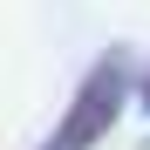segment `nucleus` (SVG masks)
I'll return each mask as SVG.
<instances>
[{"mask_svg":"<svg viewBox=\"0 0 150 150\" xmlns=\"http://www.w3.org/2000/svg\"><path fill=\"white\" fill-rule=\"evenodd\" d=\"M123 96H130V62H123V55H103L82 75L68 116L55 123V137H48L41 150H89V143H103L109 123H116V109H123Z\"/></svg>","mask_w":150,"mask_h":150,"instance_id":"1","label":"nucleus"},{"mask_svg":"<svg viewBox=\"0 0 150 150\" xmlns=\"http://www.w3.org/2000/svg\"><path fill=\"white\" fill-rule=\"evenodd\" d=\"M143 109H150V82H143Z\"/></svg>","mask_w":150,"mask_h":150,"instance_id":"2","label":"nucleus"}]
</instances>
